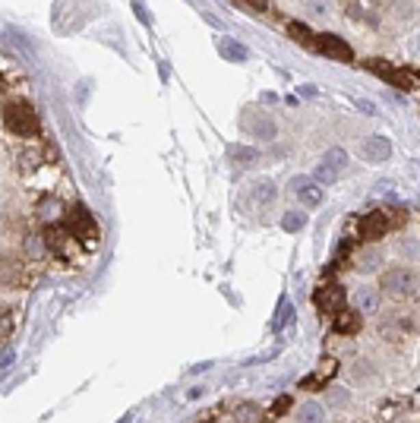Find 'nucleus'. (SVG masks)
<instances>
[{
	"mask_svg": "<svg viewBox=\"0 0 420 423\" xmlns=\"http://www.w3.org/2000/svg\"><path fill=\"white\" fill-rule=\"evenodd\" d=\"M379 287H382V294L395 297V300H408V297H414V294H417L420 275L414 269L395 266V269H386V272H382V278H379Z\"/></svg>",
	"mask_w": 420,
	"mask_h": 423,
	"instance_id": "1",
	"label": "nucleus"
},
{
	"mask_svg": "<svg viewBox=\"0 0 420 423\" xmlns=\"http://www.w3.org/2000/svg\"><path fill=\"white\" fill-rule=\"evenodd\" d=\"M3 127H7L13 136H38V130H42L38 114H35L32 105H25V101H10L7 111H3Z\"/></svg>",
	"mask_w": 420,
	"mask_h": 423,
	"instance_id": "2",
	"label": "nucleus"
},
{
	"mask_svg": "<svg viewBox=\"0 0 420 423\" xmlns=\"http://www.w3.org/2000/svg\"><path fill=\"white\" fill-rule=\"evenodd\" d=\"M316 51L326 54L329 60H338V64H354V51H351V44L335 32H319L316 35Z\"/></svg>",
	"mask_w": 420,
	"mask_h": 423,
	"instance_id": "3",
	"label": "nucleus"
},
{
	"mask_svg": "<svg viewBox=\"0 0 420 423\" xmlns=\"http://www.w3.org/2000/svg\"><path fill=\"white\" fill-rule=\"evenodd\" d=\"M345 171H347V152L345 149H329V152L322 155L319 168H316V180L319 183H335Z\"/></svg>",
	"mask_w": 420,
	"mask_h": 423,
	"instance_id": "4",
	"label": "nucleus"
},
{
	"mask_svg": "<svg viewBox=\"0 0 420 423\" xmlns=\"http://www.w3.org/2000/svg\"><path fill=\"white\" fill-rule=\"evenodd\" d=\"M367 70L370 73H376V76H382V79L389 82V86H395V89H414V76L411 73H404V70H398V66H392L389 60H379V57H370L367 60Z\"/></svg>",
	"mask_w": 420,
	"mask_h": 423,
	"instance_id": "5",
	"label": "nucleus"
},
{
	"mask_svg": "<svg viewBox=\"0 0 420 423\" xmlns=\"http://www.w3.org/2000/svg\"><path fill=\"white\" fill-rule=\"evenodd\" d=\"M313 300H316V307H319V313H332V316H335V313H341V309L347 307V294H345V287L341 285L329 281V285L316 287Z\"/></svg>",
	"mask_w": 420,
	"mask_h": 423,
	"instance_id": "6",
	"label": "nucleus"
},
{
	"mask_svg": "<svg viewBox=\"0 0 420 423\" xmlns=\"http://www.w3.org/2000/svg\"><path fill=\"white\" fill-rule=\"evenodd\" d=\"M240 127H244L247 133H253V136H259V139H275V120L265 114V111H259V107L244 111Z\"/></svg>",
	"mask_w": 420,
	"mask_h": 423,
	"instance_id": "7",
	"label": "nucleus"
},
{
	"mask_svg": "<svg viewBox=\"0 0 420 423\" xmlns=\"http://www.w3.org/2000/svg\"><path fill=\"white\" fill-rule=\"evenodd\" d=\"M395 221H389V212H370L360 218V237L363 240H382L392 231Z\"/></svg>",
	"mask_w": 420,
	"mask_h": 423,
	"instance_id": "8",
	"label": "nucleus"
},
{
	"mask_svg": "<svg viewBox=\"0 0 420 423\" xmlns=\"http://www.w3.org/2000/svg\"><path fill=\"white\" fill-rule=\"evenodd\" d=\"M360 155H363V162L379 164V162H386L389 155H392V146H389L386 136H367L363 139V146H360Z\"/></svg>",
	"mask_w": 420,
	"mask_h": 423,
	"instance_id": "9",
	"label": "nucleus"
},
{
	"mask_svg": "<svg viewBox=\"0 0 420 423\" xmlns=\"http://www.w3.org/2000/svg\"><path fill=\"white\" fill-rule=\"evenodd\" d=\"M360 326H363V319L357 309H341V313L332 316V329H335L338 335H357Z\"/></svg>",
	"mask_w": 420,
	"mask_h": 423,
	"instance_id": "10",
	"label": "nucleus"
},
{
	"mask_svg": "<svg viewBox=\"0 0 420 423\" xmlns=\"http://www.w3.org/2000/svg\"><path fill=\"white\" fill-rule=\"evenodd\" d=\"M291 187H294V193L300 196V203L310 205V209L322 203V187H316V183H313L310 177H297L294 183H291Z\"/></svg>",
	"mask_w": 420,
	"mask_h": 423,
	"instance_id": "11",
	"label": "nucleus"
},
{
	"mask_svg": "<svg viewBox=\"0 0 420 423\" xmlns=\"http://www.w3.org/2000/svg\"><path fill=\"white\" fill-rule=\"evenodd\" d=\"M70 234L76 237H95V221L89 218V212L86 209H70Z\"/></svg>",
	"mask_w": 420,
	"mask_h": 423,
	"instance_id": "12",
	"label": "nucleus"
},
{
	"mask_svg": "<svg viewBox=\"0 0 420 423\" xmlns=\"http://www.w3.org/2000/svg\"><path fill=\"white\" fill-rule=\"evenodd\" d=\"M275 183L272 180H259V183H253V190H250V203H253V209H263V205H269L275 199Z\"/></svg>",
	"mask_w": 420,
	"mask_h": 423,
	"instance_id": "13",
	"label": "nucleus"
},
{
	"mask_svg": "<svg viewBox=\"0 0 420 423\" xmlns=\"http://www.w3.org/2000/svg\"><path fill=\"white\" fill-rule=\"evenodd\" d=\"M354 309L357 313H376L379 309V291L376 287H360V291H354Z\"/></svg>",
	"mask_w": 420,
	"mask_h": 423,
	"instance_id": "14",
	"label": "nucleus"
},
{
	"mask_svg": "<svg viewBox=\"0 0 420 423\" xmlns=\"http://www.w3.org/2000/svg\"><path fill=\"white\" fill-rule=\"evenodd\" d=\"M234 420L237 423H263V407L253 405V401H240L234 407Z\"/></svg>",
	"mask_w": 420,
	"mask_h": 423,
	"instance_id": "15",
	"label": "nucleus"
},
{
	"mask_svg": "<svg viewBox=\"0 0 420 423\" xmlns=\"http://www.w3.org/2000/svg\"><path fill=\"white\" fill-rule=\"evenodd\" d=\"M288 35L297 41V44H304V48H316V35L310 32L304 23H288Z\"/></svg>",
	"mask_w": 420,
	"mask_h": 423,
	"instance_id": "16",
	"label": "nucleus"
},
{
	"mask_svg": "<svg viewBox=\"0 0 420 423\" xmlns=\"http://www.w3.org/2000/svg\"><path fill=\"white\" fill-rule=\"evenodd\" d=\"M332 373H335V360H326V366H322L319 373L306 376L304 383H300V389H313V392H316V389H319L322 383H326V376H332Z\"/></svg>",
	"mask_w": 420,
	"mask_h": 423,
	"instance_id": "17",
	"label": "nucleus"
},
{
	"mask_svg": "<svg viewBox=\"0 0 420 423\" xmlns=\"http://www.w3.org/2000/svg\"><path fill=\"white\" fill-rule=\"evenodd\" d=\"M297 420L300 423H322V405L319 401H306V405L297 411Z\"/></svg>",
	"mask_w": 420,
	"mask_h": 423,
	"instance_id": "18",
	"label": "nucleus"
},
{
	"mask_svg": "<svg viewBox=\"0 0 420 423\" xmlns=\"http://www.w3.org/2000/svg\"><path fill=\"white\" fill-rule=\"evenodd\" d=\"M228 158H237V164H250V162H256V149L228 146Z\"/></svg>",
	"mask_w": 420,
	"mask_h": 423,
	"instance_id": "19",
	"label": "nucleus"
},
{
	"mask_svg": "<svg viewBox=\"0 0 420 423\" xmlns=\"http://www.w3.org/2000/svg\"><path fill=\"white\" fill-rule=\"evenodd\" d=\"M306 225V215L304 212H288L285 218H281V228L285 231H300Z\"/></svg>",
	"mask_w": 420,
	"mask_h": 423,
	"instance_id": "20",
	"label": "nucleus"
},
{
	"mask_svg": "<svg viewBox=\"0 0 420 423\" xmlns=\"http://www.w3.org/2000/svg\"><path fill=\"white\" fill-rule=\"evenodd\" d=\"M379 262H382V259H379V253H376V250H370V253H363V256H360L357 269H360V272H373V269L379 266Z\"/></svg>",
	"mask_w": 420,
	"mask_h": 423,
	"instance_id": "21",
	"label": "nucleus"
},
{
	"mask_svg": "<svg viewBox=\"0 0 420 423\" xmlns=\"http://www.w3.org/2000/svg\"><path fill=\"white\" fill-rule=\"evenodd\" d=\"M222 51L224 54H231V57H237V60H247V51L240 48V44H234V41H222Z\"/></svg>",
	"mask_w": 420,
	"mask_h": 423,
	"instance_id": "22",
	"label": "nucleus"
},
{
	"mask_svg": "<svg viewBox=\"0 0 420 423\" xmlns=\"http://www.w3.org/2000/svg\"><path fill=\"white\" fill-rule=\"evenodd\" d=\"M240 3H244V7H250L253 13H263V10L269 7V0H240Z\"/></svg>",
	"mask_w": 420,
	"mask_h": 423,
	"instance_id": "23",
	"label": "nucleus"
},
{
	"mask_svg": "<svg viewBox=\"0 0 420 423\" xmlns=\"http://www.w3.org/2000/svg\"><path fill=\"white\" fill-rule=\"evenodd\" d=\"M408 51H411L414 57H417V60H420V32H414V35H411V38H408Z\"/></svg>",
	"mask_w": 420,
	"mask_h": 423,
	"instance_id": "24",
	"label": "nucleus"
},
{
	"mask_svg": "<svg viewBox=\"0 0 420 423\" xmlns=\"http://www.w3.org/2000/svg\"><path fill=\"white\" fill-rule=\"evenodd\" d=\"M395 13H398V16L408 19V16L414 13V10H411V3H408V0H404V3H402V0H395Z\"/></svg>",
	"mask_w": 420,
	"mask_h": 423,
	"instance_id": "25",
	"label": "nucleus"
},
{
	"mask_svg": "<svg viewBox=\"0 0 420 423\" xmlns=\"http://www.w3.org/2000/svg\"><path fill=\"white\" fill-rule=\"evenodd\" d=\"M288 407H291V398H281V401H275L272 411H275V414H281V411H288Z\"/></svg>",
	"mask_w": 420,
	"mask_h": 423,
	"instance_id": "26",
	"label": "nucleus"
}]
</instances>
